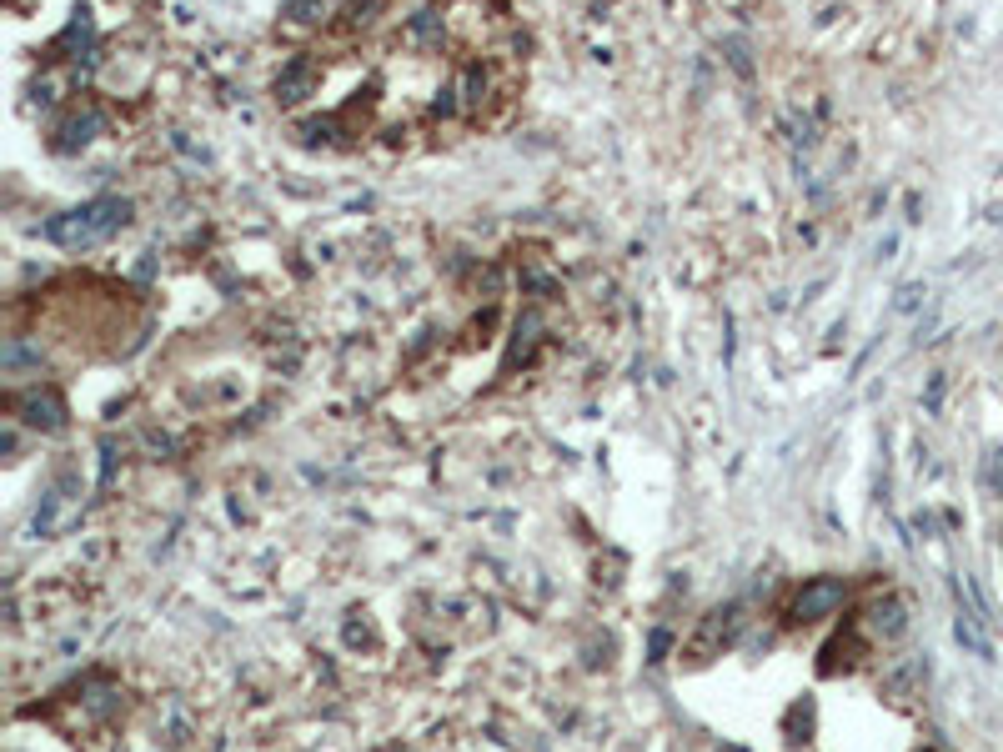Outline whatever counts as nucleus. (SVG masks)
I'll return each mask as SVG.
<instances>
[{"label":"nucleus","mask_w":1003,"mask_h":752,"mask_svg":"<svg viewBox=\"0 0 1003 752\" xmlns=\"http://www.w3.org/2000/svg\"><path fill=\"white\" fill-rule=\"evenodd\" d=\"M131 221V206L116 201V196H101V201H86L66 216H51L46 221V236L66 251H86V246H101L106 236H116L121 226Z\"/></svg>","instance_id":"nucleus-1"},{"label":"nucleus","mask_w":1003,"mask_h":752,"mask_svg":"<svg viewBox=\"0 0 1003 752\" xmlns=\"http://www.w3.org/2000/svg\"><path fill=\"white\" fill-rule=\"evenodd\" d=\"M843 582L838 577H818V582H808L803 592H798V602H793V622H818V617H833L838 607H843Z\"/></svg>","instance_id":"nucleus-2"},{"label":"nucleus","mask_w":1003,"mask_h":752,"mask_svg":"<svg viewBox=\"0 0 1003 752\" xmlns=\"http://www.w3.org/2000/svg\"><path fill=\"white\" fill-rule=\"evenodd\" d=\"M16 407L26 412V422H31V427H46V432H56V427L66 422V407H61V397H56V392H31V397H21Z\"/></svg>","instance_id":"nucleus-3"},{"label":"nucleus","mask_w":1003,"mask_h":752,"mask_svg":"<svg viewBox=\"0 0 1003 752\" xmlns=\"http://www.w3.org/2000/svg\"><path fill=\"white\" fill-rule=\"evenodd\" d=\"M96 131H101V116H96V111H76V116L56 131V151H81L86 141H96Z\"/></svg>","instance_id":"nucleus-4"},{"label":"nucleus","mask_w":1003,"mask_h":752,"mask_svg":"<svg viewBox=\"0 0 1003 752\" xmlns=\"http://www.w3.org/2000/svg\"><path fill=\"white\" fill-rule=\"evenodd\" d=\"M311 81H316V71H311L306 61H291V66L276 76V101H286V106H291V101H301V96L311 91Z\"/></svg>","instance_id":"nucleus-5"},{"label":"nucleus","mask_w":1003,"mask_h":752,"mask_svg":"<svg viewBox=\"0 0 1003 752\" xmlns=\"http://www.w3.org/2000/svg\"><path fill=\"white\" fill-rule=\"evenodd\" d=\"M993 482H998V487H1003V452H998V457H993Z\"/></svg>","instance_id":"nucleus-6"}]
</instances>
